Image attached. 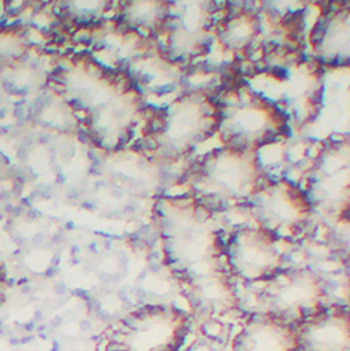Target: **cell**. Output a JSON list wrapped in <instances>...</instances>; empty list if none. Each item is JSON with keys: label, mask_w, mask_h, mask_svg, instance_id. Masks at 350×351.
<instances>
[{"label": "cell", "mask_w": 350, "mask_h": 351, "mask_svg": "<svg viewBox=\"0 0 350 351\" xmlns=\"http://www.w3.org/2000/svg\"><path fill=\"white\" fill-rule=\"evenodd\" d=\"M48 86L67 108L82 137L104 152H122L144 132L151 107L137 78L88 52H67L55 60Z\"/></svg>", "instance_id": "6da1fadb"}, {"label": "cell", "mask_w": 350, "mask_h": 351, "mask_svg": "<svg viewBox=\"0 0 350 351\" xmlns=\"http://www.w3.org/2000/svg\"><path fill=\"white\" fill-rule=\"evenodd\" d=\"M152 220L162 260L176 285L226 268L224 238L218 213L190 194H161L152 202Z\"/></svg>", "instance_id": "7a4b0ae2"}, {"label": "cell", "mask_w": 350, "mask_h": 351, "mask_svg": "<svg viewBox=\"0 0 350 351\" xmlns=\"http://www.w3.org/2000/svg\"><path fill=\"white\" fill-rule=\"evenodd\" d=\"M218 126L216 93L190 88L176 93L165 107L151 110L139 145L167 165L186 166L191 154L216 136Z\"/></svg>", "instance_id": "3957f363"}, {"label": "cell", "mask_w": 350, "mask_h": 351, "mask_svg": "<svg viewBox=\"0 0 350 351\" xmlns=\"http://www.w3.org/2000/svg\"><path fill=\"white\" fill-rule=\"evenodd\" d=\"M267 178L259 152L222 145L189 163L182 182L187 194L219 213L245 208Z\"/></svg>", "instance_id": "277c9868"}, {"label": "cell", "mask_w": 350, "mask_h": 351, "mask_svg": "<svg viewBox=\"0 0 350 351\" xmlns=\"http://www.w3.org/2000/svg\"><path fill=\"white\" fill-rule=\"evenodd\" d=\"M222 145L259 152L290 136L292 119L285 107L244 82L216 93Z\"/></svg>", "instance_id": "5b68a950"}, {"label": "cell", "mask_w": 350, "mask_h": 351, "mask_svg": "<svg viewBox=\"0 0 350 351\" xmlns=\"http://www.w3.org/2000/svg\"><path fill=\"white\" fill-rule=\"evenodd\" d=\"M245 208L256 227L281 242L300 239L315 216L304 189L288 178L268 176Z\"/></svg>", "instance_id": "8992f818"}, {"label": "cell", "mask_w": 350, "mask_h": 351, "mask_svg": "<svg viewBox=\"0 0 350 351\" xmlns=\"http://www.w3.org/2000/svg\"><path fill=\"white\" fill-rule=\"evenodd\" d=\"M315 213L334 223L350 213V136L323 143L304 176Z\"/></svg>", "instance_id": "52a82bcc"}, {"label": "cell", "mask_w": 350, "mask_h": 351, "mask_svg": "<svg viewBox=\"0 0 350 351\" xmlns=\"http://www.w3.org/2000/svg\"><path fill=\"white\" fill-rule=\"evenodd\" d=\"M263 285L257 295L259 311L277 316L294 327L327 305L326 283L308 267H285Z\"/></svg>", "instance_id": "ba28073f"}, {"label": "cell", "mask_w": 350, "mask_h": 351, "mask_svg": "<svg viewBox=\"0 0 350 351\" xmlns=\"http://www.w3.org/2000/svg\"><path fill=\"white\" fill-rule=\"evenodd\" d=\"M219 19V0H169V22L161 43L163 51L185 66L207 56Z\"/></svg>", "instance_id": "9c48e42d"}, {"label": "cell", "mask_w": 350, "mask_h": 351, "mask_svg": "<svg viewBox=\"0 0 350 351\" xmlns=\"http://www.w3.org/2000/svg\"><path fill=\"white\" fill-rule=\"evenodd\" d=\"M190 317L173 305L155 304L136 309L113 334L125 351H179L190 331Z\"/></svg>", "instance_id": "30bf717a"}, {"label": "cell", "mask_w": 350, "mask_h": 351, "mask_svg": "<svg viewBox=\"0 0 350 351\" xmlns=\"http://www.w3.org/2000/svg\"><path fill=\"white\" fill-rule=\"evenodd\" d=\"M281 241L259 227H240L224 241V264L234 280L266 283L286 267Z\"/></svg>", "instance_id": "8fae6325"}, {"label": "cell", "mask_w": 350, "mask_h": 351, "mask_svg": "<svg viewBox=\"0 0 350 351\" xmlns=\"http://www.w3.org/2000/svg\"><path fill=\"white\" fill-rule=\"evenodd\" d=\"M193 313L202 319H222L238 311L234 279L227 268L178 283Z\"/></svg>", "instance_id": "7c38bea8"}, {"label": "cell", "mask_w": 350, "mask_h": 351, "mask_svg": "<svg viewBox=\"0 0 350 351\" xmlns=\"http://www.w3.org/2000/svg\"><path fill=\"white\" fill-rule=\"evenodd\" d=\"M310 43L318 62L350 67V1H337L325 10L311 32Z\"/></svg>", "instance_id": "4fadbf2b"}, {"label": "cell", "mask_w": 350, "mask_h": 351, "mask_svg": "<svg viewBox=\"0 0 350 351\" xmlns=\"http://www.w3.org/2000/svg\"><path fill=\"white\" fill-rule=\"evenodd\" d=\"M230 351H301L297 328L266 312L249 315L231 341Z\"/></svg>", "instance_id": "5bb4252c"}, {"label": "cell", "mask_w": 350, "mask_h": 351, "mask_svg": "<svg viewBox=\"0 0 350 351\" xmlns=\"http://www.w3.org/2000/svg\"><path fill=\"white\" fill-rule=\"evenodd\" d=\"M296 328L301 351H350V306L326 305Z\"/></svg>", "instance_id": "9a60e30c"}, {"label": "cell", "mask_w": 350, "mask_h": 351, "mask_svg": "<svg viewBox=\"0 0 350 351\" xmlns=\"http://www.w3.org/2000/svg\"><path fill=\"white\" fill-rule=\"evenodd\" d=\"M169 22V0H118L115 27L124 33L159 40Z\"/></svg>", "instance_id": "2e32d148"}, {"label": "cell", "mask_w": 350, "mask_h": 351, "mask_svg": "<svg viewBox=\"0 0 350 351\" xmlns=\"http://www.w3.org/2000/svg\"><path fill=\"white\" fill-rule=\"evenodd\" d=\"M263 32L264 18L259 8L224 10L216 26L215 41L230 53L246 56L261 41Z\"/></svg>", "instance_id": "e0dca14e"}, {"label": "cell", "mask_w": 350, "mask_h": 351, "mask_svg": "<svg viewBox=\"0 0 350 351\" xmlns=\"http://www.w3.org/2000/svg\"><path fill=\"white\" fill-rule=\"evenodd\" d=\"M118 0H52L54 15L67 27L91 29L110 19Z\"/></svg>", "instance_id": "ac0fdd59"}, {"label": "cell", "mask_w": 350, "mask_h": 351, "mask_svg": "<svg viewBox=\"0 0 350 351\" xmlns=\"http://www.w3.org/2000/svg\"><path fill=\"white\" fill-rule=\"evenodd\" d=\"M310 3L311 0H260L257 8L270 22L290 27L303 18Z\"/></svg>", "instance_id": "d6986e66"}, {"label": "cell", "mask_w": 350, "mask_h": 351, "mask_svg": "<svg viewBox=\"0 0 350 351\" xmlns=\"http://www.w3.org/2000/svg\"><path fill=\"white\" fill-rule=\"evenodd\" d=\"M327 243L334 257L350 271V213L331 223Z\"/></svg>", "instance_id": "ffe728a7"}, {"label": "cell", "mask_w": 350, "mask_h": 351, "mask_svg": "<svg viewBox=\"0 0 350 351\" xmlns=\"http://www.w3.org/2000/svg\"><path fill=\"white\" fill-rule=\"evenodd\" d=\"M260 0H223L224 10L234 8H257Z\"/></svg>", "instance_id": "44dd1931"}, {"label": "cell", "mask_w": 350, "mask_h": 351, "mask_svg": "<svg viewBox=\"0 0 350 351\" xmlns=\"http://www.w3.org/2000/svg\"><path fill=\"white\" fill-rule=\"evenodd\" d=\"M73 295L77 297V298H82V300H85V301L91 300L89 293H88L86 290H82V289H75V290L73 291Z\"/></svg>", "instance_id": "7402d4cb"}, {"label": "cell", "mask_w": 350, "mask_h": 351, "mask_svg": "<svg viewBox=\"0 0 350 351\" xmlns=\"http://www.w3.org/2000/svg\"><path fill=\"white\" fill-rule=\"evenodd\" d=\"M32 242H33V245H36V246L43 245V243H44V234H43V232H37V234L33 237Z\"/></svg>", "instance_id": "603a6c76"}, {"label": "cell", "mask_w": 350, "mask_h": 351, "mask_svg": "<svg viewBox=\"0 0 350 351\" xmlns=\"http://www.w3.org/2000/svg\"><path fill=\"white\" fill-rule=\"evenodd\" d=\"M54 291H55V294H58V295H63V294L67 291V287H66V285H63V283H58V285H55Z\"/></svg>", "instance_id": "cb8c5ba5"}, {"label": "cell", "mask_w": 350, "mask_h": 351, "mask_svg": "<svg viewBox=\"0 0 350 351\" xmlns=\"http://www.w3.org/2000/svg\"><path fill=\"white\" fill-rule=\"evenodd\" d=\"M12 239L19 245V246H25L26 245V239L22 235H12Z\"/></svg>", "instance_id": "d4e9b609"}, {"label": "cell", "mask_w": 350, "mask_h": 351, "mask_svg": "<svg viewBox=\"0 0 350 351\" xmlns=\"http://www.w3.org/2000/svg\"><path fill=\"white\" fill-rule=\"evenodd\" d=\"M80 330H81V331H84V332H86L88 330H91V323H89L88 320H82V322H80Z\"/></svg>", "instance_id": "484cf974"}, {"label": "cell", "mask_w": 350, "mask_h": 351, "mask_svg": "<svg viewBox=\"0 0 350 351\" xmlns=\"http://www.w3.org/2000/svg\"><path fill=\"white\" fill-rule=\"evenodd\" d=\"M62 320H63V319H62L60 316H56V317H54V319H52L51 326H52V327H59V326H62V323H63Z\"/></svg>", "instance_id": "4316f807"}, {"label": "cell", "mask_w": 350, "mask_h": 351, "mask_svg": "<svg viewBox=\"0 0 350 351\" xmlns=\"http://www.w3.org/2000/svg\"><path fill=\"white\" fill-rule=\"evenodd\" d=\"M56 274V267H49L48 269H47V272H45V278H52L54 275Z\"/></svg>", "instance_id": "83f0119b"}, {"label": "cell", "mask_w": 350, "mask_h": 351, "mask_svg": "<svg viewBox=\"0 0 350 351\" xmlns=\"http://www.w3.org/2000/svg\"><path fill=\"white\" fill-rule=\"evenodd\" d=\"M36 328V320H32V322H29L27 324H25V330L26 331H32V330H34Z\"/></svg>", "instance_id": "f1b7e54d"}, {"label": "cell", "mask_w": 350, "mask_h": 351, "mask_svg": "<svg viewBox=\"0 0 350 351\" xmlns=\"http://www.w3.org/2000/svg\"><path fill=\"white\" fill-rule=\"evenodd\" d=\"M33 341V337H25V338H22V339H19V343L21 345H27L29 342H32Z\"/></svg>", "instance_id": "f546056e"}, {"label": "cell", "mask_w": 350, "mask_h": 351, "mask_svg": "<svg viewBox=\"0 0 350 351\" xmlns=\"http://www.w3.org/2000/svg\"><path fill=\"white\" fill-rule=\"evenodd\" d=\"M52 241H54L55 243H59V242L63 241V235H62V234H55L54 238H52Z\"/></svg>", "instance_id": "4dcf8cb0"}, {"label": "cell", "mask_w": 350, "mask_h": 351, "mask_svg": "<svg viewBox=\"0 0 350 351\" xmlns=\"http://www.w3.org/2000/svg\"><path fill=\"white\" fill-rule=\"evenodd\" d=\"M43 319H44V313L40 312V311H37V312L34 313V320H43Z\"/></svg>", "instance_id": "1f68e13d"}, {"label": "cell", "mask_w": 350, "mask_h": 351, "mask_svg": "<svg viewBox=\"0 0 350 351\" xmlns=\"http://www.w3.org/2000/svg\"><path fill=\"white\" fill-rule=\"evenodd\" d=\"M30 291H32V289H30L29 286H22V287H21V293H22V294H29Z\"/></svg>", "instance_id": "d6a6232c"}, {"label": "cell", "mask_w": 350, "mask_h": 351, "mask_svg": "<svg viewBox=\"0 0 350 351\" xmlns=\"http://www.w3.org/2000/svg\"><path fill=\"white\" fill-rule=\"evenodd\" d=\"M10 345H11V346H18V345H19V339L11 338V339H10Z\"/></svg>", "instance_id": "836d02e7"}, {"label": "cell", "mask_w": 350, "mask_h": 351, "mask_svg": "<svg viewBox=\"0 0 350 351\" xmlns=\"http://www.w3.org/2000/svg\"><path fill=\"white\" fill-rule=\"evenodd\" d=\"M78 252H80V247H78L77 245H73V246H71V254L75 256V253H78Z\"/></svg>", "instance_id": "e575fe53"}, {"label": "cell", "mask_w": 350, "mask_h": 351, "mask_svg": "<svg viewBox=\"0 0 350 351\" xmlns=\"http://www.w3.org/2000/svg\"><path fill=\"white\" fill-rule=\"evenodd\" d=\"M37 216H40V215L37 213V210H30V213H29V217H30V219H36Z\"/></svg>", "instance_id": "d590c367"}, {"label": "cell", "mask_w": 350, "mask_h": 351, "mask_svg": "<svg viewBox=\"0 0 350 351\" xmlns=\"http://www.w3.org/2000/svg\"><path fill=\"white\" fill-rule=\"evenodd\" d=\"M25 283H27V278H23V279H21V280L18 282L19 286H22V285H25Z\"/></svg>", "instance_id": "8d00e7d4"}, {"label": "cell", "mask_w": 350, "mask_h": 351, "mask_svg": "<svg viewBox=\"0 0 350 351\" xmlns=\"http://www.w3.org/2000/svg\"><path fill=\"white\" fill-rule=\"evenodd\" d=\"M89 249L92 250V252H97V249H96V243H91V246H89Z\"/></svg>", "instance_id": "74e56055"}, {"label": "cell", "mask_w": 350, "mask_h": 351, "mask_svg": "<svg viewBox=\"0 0 350 351\" xmlns=\"http://www.w3.org/2000/svg\"><path fill=\"white\" fill-rule=\"evenodd\" d=\"M52 351H59V343H58V342H55V343H54Z\"/></svg>", "instance_id": "f35d334b"}, {"label": "cell", "mask_w": 350, "mask_h": 351, "mask_svg": "<svg viewBox=\"0 0 350 351\" xmlns=\"http://www.w3.org/2000/svg\"><path fill=\"white\" fill-rule=\"evenodd\" d=\"M348 295H349V302H350V271H349V278H348Z\"/></svg>", "instance_id": "ab89813d"}, {"label": "cell", "mask_w": 350, "mask_h": 351, "mask_svg": "<svg viewBox=\"0 0 350 351\" xmlns=\"http://www.w3.org/2000/svg\"><path fill=\"white\" fill-rule=\"evenodd\" d=\"M67 228H69V230H73V228H74V224L70 221V223L67 224Z\"/></svg>", "instance_id": "60d3db41"}, {"label": "cell", "mask_w": 350, "mask_h": 351, "mask_svg": "<svg viewBox=\"0 0 350 351\" xmlns=\"http://www.w3.org/2000/svg\"><path fill=\"white\" fill-rule=\"evenodd\" d=\"M3 334H4V330L0 327V335H3Z\"/></svg>", "instance_id": "b9f144b4"}, {"label": "cell", "mask_w": 350, "mask_h": 351, "mask_svg": "<svg viewBox=\"0 0 350 351\" xmlns=\"http://www.w3.org/2000/svg\"><path fill=\"white\" fill-rule=\"evenodd\" d=\"M0 327H3V320L0 319Z\"/></svg>", "instance_id": "7bdbcfd3"}, {"label": "cell", "mask_w": 350, "mask_h": 351, "mask_svg": "<svg viewBox=\"0 0 350 351\" xmlns=\"http://www.w3.org/2000/svg\"><path fill=\"white\" fill-rule=\"evenodd\" d=\"M1 304H3V300H1V301H0V308H1Z\"/></svg>", "instance_id": "ee69618b"}, {"label": "cell", "mask_w": 350, "mask_h": 351, "mask_svg": "<svg viewBox=\"0 0 350 351\" xmlns=\"http://www.w3.org/2000/svg\"><path fill=\"white\" fill-rule=\"evenodd\" d=\"M0 1H1V0H0Z\"/></svg>", "instance_id": "f6af8a7d"}]
</instances>
